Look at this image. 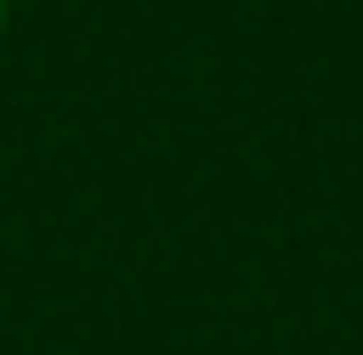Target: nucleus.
<instances>
[{
	"label": "nucleus",
	"mask_w": 363,
	"mask_h": 355,
	"mask_svg": "<svg viewBox=\"0 0 363 355\" xmlns=\"http://www.w3.org/2000/svg\"><path fill=\"white\" fill-rule=\"evenodd\" d=\"M0 33H9V0H0Z\"/></svg>",
	"instance_id": "1"
}]
</instances>
